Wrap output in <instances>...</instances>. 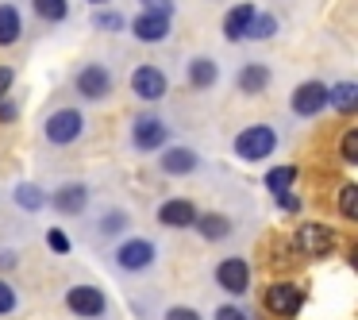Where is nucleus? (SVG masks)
Returning <instances> with one entry per match:
<instances>
[{"label":"nucleus","instance_id":"1","mask_svg":"<svg viewBox=\"0 0 358 320\" xmlns=\"http://www.w3.org/2000/svg\"><path fill=\"white\" fill-rule=\"evenodd\" d=\"M335 239H339V235H335L327 224H301L293 235H289L293 251L304 255V258H327L335 251Z\"/></svg>","mask_w":358,"mask_h":320},{"label":"nucleus","instance_id":"2","mask_svg":"<svg viewBox=\"0 0 358 320\" xmlns=\"http://www.w3.org/2000/svg\"><path fill=\"white\" fill-rule=\"evenodd\" d=\"M273 151H278V132L266 127V124H255V127H247V132L235 135V155L247 158V162H262V158L273 155Z\"/></svg>","mask_w":358,"mask_h":320},{"label":"nucleus","instance_id":"3","mask_svg":"<svg viewBox=\"0 0 358 320\" xmlns=\"http://www.w3.org/2000/svg\"><path fill=\"white\" fill-rule=\"evenodd\" d=\"M262 301L273 316H296L304 305V289L293 286V281H273V286H266Z\"/></svg>","mask_w":358,"mask_h":320},{"label":"nucleus","instance_id":"4","mask_svg":"<svg viewBox=\"0 0 358 320\" xmlns=\"http://www.w3.org/2000/svg\"><path fill=\"white\" fill-rule=\"evenodd\" d=\"M81 132H85V116H81L78 109H58L55 116L47 120V139L55 143V147H66V143H73Z\"/></svg>","mask_w":358,"mask_h":320},{"label":"nucleus","instance_id":"5","mask_svg":"<svg viewBox=\"0 0 358 320\" xmlns=\"http://www.w3.org/2000/svg\"><path fill=\"white\" fill-rule=\"evenodd\" d=\"M166 85H170V81H166V74L158 70V66H139V70L131 74V89L143 101H162Z\"/></svg>","mask_w":358,"mask_h":320},{"label":"nucleus","instance_id":"6","mask_svg":"<svg viewBox=\"0 0 358 320\" xmlns=\"http://www.w3.org/2000/svg\"><path fill=\"white\" fill-rule=\"evenodd\" d=\"M320 109H327V85L324 81H304L293 89V112L296 116H316Z\"/></svg>","mask_w":358,"mask_h":320},{"label":"nucleus","instance_id":"7","mask_svg":"<svg viewBox=\"0 0 358 320\" xmlns=\"http://www.w3.org/2000/svg\"><path fill=\"white\" fill-rule=\"evenodd\" d=\"M131 139H135V147H139V151H158V147H166L170 132H166V124L158 116H139V120H135V127H131Z\"/></svg>","mask_w":358,"mask_h":320},{"label":"nucleus","instance_id":"8","mask_svg":"<svg viewBox=\"0 0 358 320\" xmlns=\"http://www.w3.org/2000/svg\"><path fill=\"white\" fill-rule=\"evenodd\" d=\"M66 305H70L78 316H101V312L108 309V301H104V293L96 286H73L70 293H66Z\"/></svg>","mask_w":358,"mask_h":320},{"label":"nucleus","instance_id":"9","mask_svg":"<svg viewBox=\"0 0 358 320\" xmlns=\"http://www.w3.org/2000/svg\"><path fill=\"white\" fill-rule=\"evenodd\" d=\"M116 263L124 270H143V266L155 263V243L150 239H124L116 251Z\"/></svg>","mask_w":358,"mask_h":320},{"label":"nucleus","instance_id":"10","mask_svg":"<svg viewBox=\"0 0 358 320\" xmlns=\"http://www.w3.org/2000/svg\"><path fill=\"white\" fill-rule=\"evenodd\" d=\"M78 93L89 97V101H104L112 93V74L104 66H85L78 74Z\"/></svg>","mask_w":358,"mask_h":320},{"label":"nucleus","instance_id":"11","mask_svg":"<svg viewBox=\"0 0 358 320\" xmlns=\"http://www.w3.org/2000/svg\"><path fill=\"white\" fill-rule=\"evenodd\" d=\"M216 281L227 289V293H247L250 286V270L243 258H224V263L216 266Z\"/></svg>","mask_w":358,"mask_h":320},{"label":"nucleus","instance_id":"12","mask_svg":"<svg viewBox=\"0 0 358 320\" xmlns=\"http://www.w3.org/2000/svg\"><path fill=\"white\" fill-rule=\"evenodd\" d=\"M196 204L185 201V197H173V201H166L162 209H158V220H162L166 228H193L196 224Z\"/></svg>","mask_w":358,"mask_h":320},{"label":"nucleus","instance_id":"13","mask_svg":"<svg viewBox=\"0 0 358 320\" xmlns=\"http://www.w3.org/2000/svg\"><path fill=\"white\" fill-rule=\"evenodd\" d=\"M170 27H173V20H170V16L139 12V20L131 24V32H135V39H143V43H162L166 35H170Z\"/></svg>","mask_w":358,"mask_h":320},{"label":"nucleus","instance_id":"14","mask_svg":"<svg viewBox=\"0 0 358 320\" xmlns=\"http://www.w3.org/2000/svg\"><path fill=\"white\" fill-rule=\"evenodd\" d=\"M196 166H201V158H196V151H189V147H170V151H162V170L173 174V178H181V174H193Z\"/></svg>","mask_w":358,"mask_h":320},{"label":"nucleus","instance_id":"15","mask_svg":"<svg viewBox=\"0 0 358 320\" xmlns=\"http://www.w3.org/2000/svg\"><path fill=\"white\" fill-rule=\"evenodd\" d=\"M327 104H331L335 112H343V116H350V112L358 109V85L355 81H339L335 89H327Z\"/></svg>","mask_w":358,"mask_h":320},{"label":"nucleus","instance_id":"16","mask_svg":"<svg viewBox=\"0 0 358 320\" xmlns=\"http://www.w3.org/2000/svg\"><path fill=\"white\" fill-rule=\"evenodd\" d=\"M193 228H196V232H201L208 243H220V239H227V232H231V220L220 216V212H204V216H196Z\"/></svg>","mask_w":358,"mask_h":320},{"label":"nucleus","instance_id":"17","mask_svg":"<svg viewBox=\"0 0 358 320\" xmlns=\"http://www.w3.org/2000/svg\"><path fill=\"white\" fill-rule=\"evenodd\" d=\"M250 20H255V8L250 4H239V8H231L227 12V20H224V35L227 39H247V27H250Z\"/></svg>","mask_w":358,"mask_h":320},{"label":"nucleus","instance_id":"18","mask_svg":"<svg viewBox=\"0 0 358 320\" xmlns=\"http://www.w3.org/2000/svg\"><path fill=\"white\" fill-rule=\"evenodd\" d=\"M85 201H89L85 186H62L55 197H50V204H55L58 212H81V209H85Z\"/></svg>","mask_w":358,"mask_h":320},{"label":"nucleus","instance_id":"19","mask_svg":"<svg viewBox=\"0 0 358 320\" xmlns=\"http://www.w3.org/2000/svg\"><path fill=\"white\" fill-rule=\"evenodd\" d=\"M20 32H24L20 12L12 8V4H0V47H12V43L20 39Z\"/></svg>","mask_w":358,"mask_h":320},{"label":"nucleus","instance_id":"20","mask_svg":"<svg viewBox=\"0 0 358 320\" xmlns=\"http://www.w3.org/2000/svg\"><path fill=\"white\" fill-rule=\"evenodd\" d=\"M296 178H301V174H296V166H273V170L266 174V189H270L273 197L289 193V189L296 186Z\"/></svg>","mask_w":358,"mask_h":320},{"label":"nucleus","instance_id":"21","mask_svg":"<svg viewBox=\"0 0 358 320\" xmlns=\"http://www.w3.org/2000/svg\"><path fill=\"white\" fill-rule=\"evenodd\" d=\"M216 78H220V70H216V62H212V58H196V62L189 66V85H196V89L216 85Z\"/></svg>","mask_w":358,"mask_h":320},{"label":"nucleus","instance_id":"22","mask_svg":"<svg viewBox=\"0 0 358 320\" xmlns=\"http://www.w3.org/2000/svg\"><path fill=\"white\" fill-rule=\"evenodd\" d=\"M270 85V70H266V66H247V70L239 74V89L243 93H262V89Z\"/></svg>","mask_w":358,"mask_h":320},{"label":"nucleus","instance_id":"23","mask_svg":"<svg viewBox=\"0 0 358 320\" xmlns=\"http://www.w3.org/2000/svg\"><path fill=\"white\" fill-rule=\"evenodd\" d=\"M16 204L27 212H39L43 204H47V193H43L39 186H31V181H24V186H16Z\"/></svg>","mask_w":358,"mask_h":320},{"label":"nucleus","instance_id":"24","mask_svg":"<svg viewBox=\"0 0 358 320\" xmlns=\"http://www.w3.org/2000/svg\"><path fill=\"white\" fill-rule=\"evenodd\" d=\"M35 12H39L47 24H58V20H66L70 4H66V0H35Z\"/></svg>","mask_w":358,"mask_h":320},{"label":"nucleus","instance_id":"25","mask_svg":"<svg viewBox=\"0 0 358 320\" xmlns=\"http://www.w3.org/2000/svg\"><path fill=\"white\" fill-rule=\"evenodd\" d=\"M273 32H278V20H273V16H258V12H255V20H250V27H247V39H270Z\"/></svg>","mask_w":358,"mask_h":320},{"label":"nucleus","instance_id":"26","mask_svg":"<svg viewBox=\"0 0 358 320\" xmlns=\"http://www.w3.org/2000/svg\"><path fill=\"white\" fill-rule=\"evenodd\" d=\"M339 212L347 220H358V186H343L339 193Z\"/></svg>","mask_w":358,"mask_h":320},{"label":"nucleus","instance_id":"27","mask_svg":"<svg viewBox=\"0 0 358 320\" xmlns=\"http://www.w3.org/2000/svg\"><path fill=\"white\" fill-rule=\"evenodd\" d=\"M93 24L101 27V32H120V27H124V16H120V12H96Z\"/></svg>","mask_w":358,"mask_h":320},{"label":"nucleus","instance_id":"28","mask_svg":"<svg viewBox=\"0 0 358 320\" xmlns=\"http://www.w3.org/2000/svg\"><path fill=\"white\" fill-rule=\"evenodd\" d=\"M339 147H343V162H358V132H355V127H350V132L343 135Z\"/></svg>","mask_w":358,"mask_h":320},{"label":"nucleus","instance_id":"29","mask_svg":"<svg viewBox=\"0 0 358 320\" xmlns=\"http://www.w3.org/2000/svg\"><path fill=\"white\" fill-rule=\"evenodd\" d=\"M47 243H50V251H58V255H66V251H70V239H66L62 228H50V232H47Z\"/></svg>","mask_w":358,"mask_h":320},{"label":"nucleus","instance_id":"30","mask_svg":"<svg viewBox=\"0 0 358 320\" xmlns=\"http://www.w3.org/2000/svg\"><path fill=\"white\" fill-rule=\"evenodd\" d=\"M143 12H155V16H170L173 20V0H143Z\"/></svg>","mask_w":358,"mask_h":320},{"label":"nucleus","instance_id":"31","mask_svg":"<svg viewBox=\"0 0 358 320\" xmlns=\"http://www.w3.org/2000/svg\"><path fill=\"white\" fill-rule=\"evenodd\" d=\"M278 209L281 212H301V197L289 189V193H278Z\"/></svg>","mask_w":358,"mask_h":320},{"label":"nucleus","instance_id":"32","mask_svg":"<svg viewBox=\"0 0 358 320\" xmlns=\"http://www.w3.org/2000/svg\"><path fill=\"white\" fill-rule=\"evenodd\" d=\"M16 309V293H12L8 281H0V312H12Z\"/></svg>","mask_w":358,"mask_h":320},{"label":"nucleus","instance_id":"33","mask_svg":"<svg viewBox=\"0 0 358 320\" xmlns=\"http://www.w3.org/2000/svg\"><path fill=\"white\" fill-rule=\"evenodd\" d=\"M216 320H247V312L235 309V305H224V309H216Z\"/></svg>","mask_w":358,"mask_h":320},{"label":"nucleus","instance_id":"34","mask_svg":"<svg viewBox=\"0 0 358 320\" xmlns=\"http://www.w3.org/2000/svg\"><path fill=\"white\" fill-rule=\"evenodd\" d=\"M16 104H12V101H0V124H12V120H16Z\"/></svg>","mask_w":358,"mask_h":320},{"label":"nucleus","instance_id":"35","mask_svg":"<svg viewBox=\"0 0 358 320\" xmlns=\"http://www.w3.org/2000/svg\"><path fill=\"white\" fill-rule=\"evenodd\" d=\"M8 89H12V70L8 66H0V101L8 97Z\"/></svg>","mask_w":358,"mask_h":320},{"label":"nucleus","instance_id":"36","mask_svg":"<svg viewBox=\"0 0 358 320\" xmlns=\"http://www.w3.org/2000/svg\"><path fill=\"white\" fill-rule=\"evenodd\" d=\"M166 320H201V316H196L193 309H170V312H166Z\"/></svg>","mask_w":358,"mask_h":320},{"label":"nucleus","instance_id":"37","mask_svg":"<svg viewBox=\"0 0 358 320\" xmlns=\"http://www.w3.org/2000/svg\"><path fill=\"white\" fill-rule=\"evenodd\" d=\"M101 228H104V232H120V228H124V216H120V212H116V216H104Z\"/></svg>","mask_w":358,"mask_h":320},{"label":"nucleus","instance_id":"38","mask_svg":"<svg viewBox=\"0 0 358 320\" xmlns=\"http://www.w3.org/2000/svg\"><path fill=\"white\" fill-rule=\"evenodd\" d=\"M93 4H104V0H93Z\"/></svg>","mask_w":358,"mask_h":320}]
</instances>
